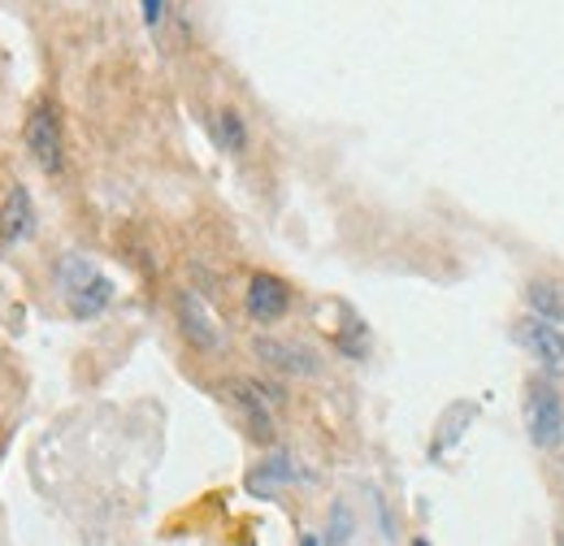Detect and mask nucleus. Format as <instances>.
Returning <instances> with one entry per match:
<instances>
[{"label":"nucleus","mask_w":564,"mask_h":546,"mask_svg":"<svg viewBox=\"0 0 564 546\" xmlns=\"http://www.w3.org/2000/svg\"><path fill=\"white\" fill-rule=\"evenodd\" d=\"M62 291L70 295V308L78 317H96L113 299V282L96 270L87 256H66V265H62Z\"/></svg>","instance_id":"nucleus-1"},{"label":"nucleus","mask_w":564,"mask_h":546,"mask_svg":"<svg viewBox=\"0 0 564 546\" xmlns=\"http://www.w3.org/2000/svg\"><path fill=\"white\" fill-rule=\"evenodd\" d=\"M525 434L539 451H556L564 443V404L552 386H530L525 400Z\"/></svg>","instance_id":"nucleus-2"},{"label":"nucleus","mask_w":564,"mask_h":546,"mask_svg":"<svg viewBox=\"0 0 564 546\" xmlns=\"http://www.w3.org/2000/svg\"><path fill=\"white\" fill-rule=\"evenodd\" d=\"M26 152L40 161V170H48V174L62 170L66 143H62V122H57L53 105H35L31 109V118H26Z\"/></svg>","instance_id":"nucleus-3"},{"label":"nucleus","mask_w":564,"mask_h":546,"mask_svg":"<svg viewBox=\"0 0 564 546\" xmlns=\"http://www.w3.org/2000/svg\"><path fill=\"white\" fill-rule=\"evenodd\" d=\"M252 351L257 360H265L270 369L279 373H291V378H317L322 373V356L304 342H291V339H252Z\"/></svg>","instance_id":"nucleus-4"},{"label":"nucleus","mask_w":564,"mask_h":546,"mask_svg":"<svg viewBox=\"0 0 564 546\" xmlns=\"http://www.w3.org/2000/svg\"><path fill=\"white\" fill-rule=\"evenodd\" d=\"M512 339L521 342L547 373H564V330L539 321V317H521V321L512 326Z\"/></svg>","instance_id":"nucleus-5"},{"label":"nucleus","mask_w":564,"mask_h":546,"mask_svg":"<svg viewBox=\"0 0 564 546\" xmlns=\"http://www.w3.org/2000/svg\"><path fill=\"white\" fill-rule=\"evenodd\" d=\"M243 304H248V317H252V321L274 326V321L286 317V308H291V286L282 282L279 273H252Z\"/></svg>","instance_id":"nucleus-6"},{"label":"nucleus","mask_w":564,"mask_h":546,"mask_svg":"<svg viewBox=\"0 0 564 546\" xmlns=\"http://www.w3.org/2000/svg\"><path fill=\"white\" fill-rule=\"evenodd\" d=\"M230 395H235V408L243 416L248 434L257 443H270L274 438V421H270V408H265V386H257V382H230Z\"/></svg>","instance_id":"nucleus-7"},{"label":"nucleus","mask_w":564,"mask_h":546,"mask_svg":"<svg viewBox=\"0 0 564 546\" xmlns=\"http://www.w3.org/2000/svg\"><path fill=\"white\" fill-rule=\"evenodd\" d=\"M178 321H183V335L196 342V347H205V351L221 347V330H217V321L209 317V308L200 304V295H192V291L178 295Z\"/></svg>","instance_id":"nucleus-8"},{"label":"nucleus","mask_w":564,"mask_h":546,"mask_svg":"<svg viewBox=\"0 0 564 546\" xmlns=\"http://www.w3.org/2000/svg\"><path fill=\"white\" fill-rule=\"evenodd\" d=\"M31 230H35L31 192H26V187H13L9 200H4V208H0V239H4V243H22Z\"/></svg>","instance_id":"nucleus-9"},{"label":"nucleus","mask_w":564,"mask_h":546,"mask_svg":"<svg viewBox=\"0 0 564 546\" xmlns=\"http://www.w3.org/2000/svg\"><path fill=\"white\" fill-rule=\"evenodd\" d=\"M525 304H530V317L547 321V326H561L564 321V286L552 277H534L525 286Z\"/></svg>","instance_id":"nucleus-10"},{"label":"nucleus","mask_w":564,"mask_h":546,"mask_svg":"<svg viewBox=\"0 0 564 546\" xmlns=\"http://www.w3.org/2000/svg\"><path fill=\"white\" fill-rule=\"evenodd\" d=\"M286 481H295V469H291V456L286 451H274L270 460H261L257 465V473L248 478V490L252 494H261V499H270L279 485H286Z\"/></svg>","instance_id":"nucleus-11"},{"label":"nucleus","mask_w":564,"mask_h":546,"mask_svg":"<svg viewBox=\"0 0 564 546\" xmlns=\"http://www.w3.org/2000/svg\"><path fill=\"white\" fill-rule=\"evenodd\" d=\"M213 131H217V143H221L226 152H243V143H248V131H243V118H239L235 109H221Z\"/></svg>","instance_id":"nucleus-12"},{"label":"nucleus","mask_w":564,"mask_h":546,"mask_svg":"<svg viewBox=\"0 0 564 546\" xmlns=\"http://www.w3.org/2000/svg\"><path fill=\"white\" fill-rule=\"evenodd\" d=\"M348 534H352V512L344 507V503H335V512H330V546H344L348 543Z\"/></svg>","instance_id":"nucleus-13"},{"label":"nucleus","mask_w":564,"mask_h":546,"mask_svg":"<svg viewBox=\"0 0 564 546\" xmlns=\"http://www.w3.org/2000/svg\"><path fill=\"white\" fill-rule=\"evenodd\" d=\"M140 9H143V22H148V26H156V22L165 18V4H161V0H143Z\"/></svg>","instance_id":"nucleus-14"},{"label":"nucleus","mask_w":564,"mask_h":546,"mask_svg":"<svg viewBox=\"0 0 564 546\" xmlns=\"http://www.w3.org/2000/svg\"><path fill=\"white\" fill-rule=\"evenodd\" d=\"M300 546H322V543H317V534H304V538H300Z\"/></svg>","instance_id":"nucleus-15"},{"label":"nucleus","mask_w":564,"mask_h":546,"mask_svg":"<svg viewBox=\"0 0 564 546\" xmlns=\"http://www.w3.org/2000/svg\"><path fill=\"white\" fill-rule=\"evenodd\" d=\"M413 546H430V543H425V538H413Z\"/></svg>","instance_id":"nucleus-16"}]
</instances>
